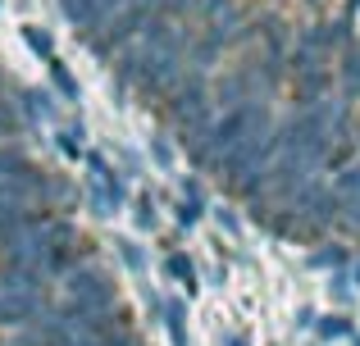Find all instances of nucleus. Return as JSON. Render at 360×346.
I'll use <instances>...</instances> for the list:
<instances>
[{
    "instance_id": "f257e3e1",
    "label": "nucleus",
    "mask_w": 360,
    "mask_h": 346,
    "mask_svg": "<svg viewBox=\"0 0 360 346\" xmlns=\"http://www.w3.org/2000/svg\"><path fill=\"white\" fill-rule=\"evenodd\" d=\"M41 314V296L37 292H14V287H0V324H27Z\"/></svg>"
},
{
    "instance_id": "f03ea898",
    "label": "nucleus",
    "mask_w": 360,
    "mask_h": 346,
    "mask_svg": "<svg viewBox=\"0 0 360 346\" xmlns=\"http://www.w3.org/2000/svg\"><path fill=\"white\" fill-rule=\"evenodd\" d=\"M27 46L41 51V55H51V36H46V32H32V27H27Z\"/></svg>"
}]
</instances>
